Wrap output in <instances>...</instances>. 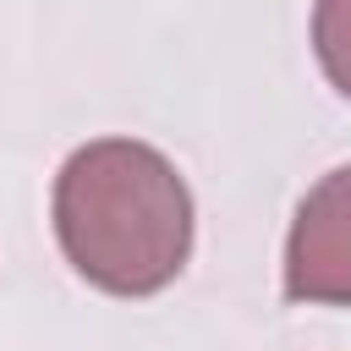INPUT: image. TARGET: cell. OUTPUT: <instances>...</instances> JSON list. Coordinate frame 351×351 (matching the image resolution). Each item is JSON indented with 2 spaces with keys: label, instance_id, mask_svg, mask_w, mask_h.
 Here are the masks:
<instances>
[{
  "label": "cell",
  "instance_id": "obj_1",
  "mask_svg": "<svg viewBox=\"0 0 351 351\" xmlns=\"http://www.w3.org/2000/svg\"><path fill=\"white\" fill-rule=\"evenodd\" d=\"M55 236L66 263L110 296H154L192 258V192L137 137H93L55 176Z\"/></svg>",
  "mask_w": 351,
  "mask_h": 351
},
{
  "label": "cell",
  "instance_id": "obj_2",
  "mask_svg": "<svg viewBox=\"0 0 351 351\" xmlns=\"http://www.w3.org/2000/svg\"><path fill=\"white\" fill-rule=\"evenodd\" d=\"M285 296L307 307H351V165L329 170L291 219Z\"/></svg>",
  "mask_w": 351,
  "mask_h": 351
},
{
  "label": "cell",
  "instance_id": "obj_3",
  "mask_svg": "<svg viewBox=\"0 0 351 351\" xmlns=\"http://www.w3.org/2000/svg\"><path fill=\"white\" fill-rule=\"evenodd\" d=\"M313 55L324 77L351 99V0H313Z\"/></svg>",
  "mask_w": 351,
  "mask_h": 351
}]
</instances>
